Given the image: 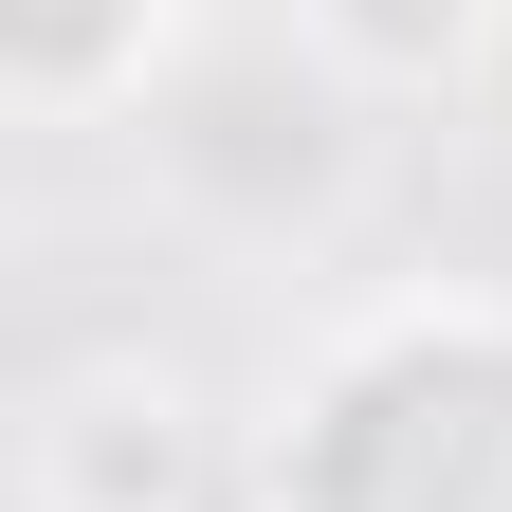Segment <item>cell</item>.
Here are the masks:
<instances>
[{"instance_id":"obj_2","label":"cell","mask_w":512,"mask_h":512,"mask_svg":"<svg viewBox=\"0 0 512 512\" xmlns=\"http://www.w3.org/2000/svg\"><path fill=\"white\" fill-rule=\"evenodd\" d=\"M147 55H165V0H0V92H19L37 128L128 110Z\"/></svg>"},{"instance_id":"obj_3","label":"cell","mask_w":512,"mask_h":512,"mask_svg":"<svg viewBox=\"0 0 512 512\" xmlns=\"http://www.w3.org/2000/svg\"><path fill=\"white\" fill-rule=\"evenodd\" d=\"M494 0H311V37L348 55V74H458Z\"/></svg>"},{"instance_id":"obj_1","label":"cell","mask_w":512,"mask_h":512,"mask_svg":"<svg viewBox=\"0 0 512 512\" xmlns=\"http://www.w3.org/2000/svg\"><path fill=\"white\" fill-rule=\"evenodd\" d=\"M275 512H512V311H384L311 366Z\"/></svg>"}]
</instances>
